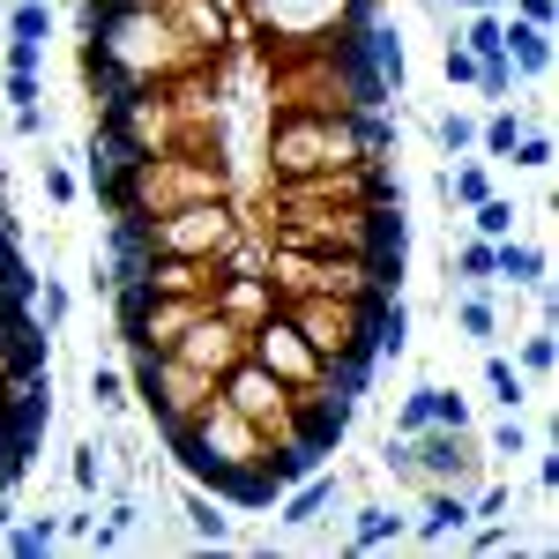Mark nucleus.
I'll return each mask as SVG.
<instances>
[{
    "mask_svg": "<svg viewBox=\"0 0 559 559\" xmlns=\"http://www.w3.org/2000/svg\"><path fill=\"white\" fill-rule=\"evenodd\" d=\"M165 448H173L179 477L202 485V492H216L224 508H269V500H276V477H269V432H261L254 418H239L224 395H216L187 432H173Z\"/></svg>",
    "mask_w": 559,
    "mask_h": 559,
    "instance_id": "1",
    "label": "nucleus"
},
{
    "mask_svg": "<svg viewBox=\"0 0 559 559\" xmlns=\"http://www.w3.org/2000/svg\"><path fill=\"white\" fill-rule=\"evenodd\" d=\"M381 157H395L388 112H269L261 179H306L336 165H381Z\"/></svg>",
    "mask_w": 559,
    "mask_h": 559,
    "instance_id": "2",
    "label": "nucleus"
},
{
    "mask_svg": "<svg viewBox=\"0 0 559 559\" xmlns=\"http://www.w3.org/2000/svg\"><path fill=\"white\" fill-rule=\"evenodd\" d=\"M373 15H381V0H239V38L261 60H284V52L358 45Z\"/></svg>",
    "mask_w": 559,
    "mask_h": 559,
    "instance_id": "3",
    "label": "nucleus"
},
{
    "mask_svg": "<svg viewBox=\"0 0 559 559\" xmlns=\"http://www.w3.org/2000/svg\"><path fill=\"white\" fill-rule=\"evenodd\" d=\"M128 388L142 395V411H150L157 440L187 432V426H194V418L216 403V373L187 366L179 350H128Z\"/></svg>",
    "mask_w": 559,
    "mask_h": 559,
    "instance_id": "4",
    "label": "nucleus"
},
{
    "mask_svg": "<svg viewBox=\"0 0 559 559\" xmlns=\"http://www.w3.org/2000/svg\"><path fill=\"white\" fill-rule=\"evenodd\" d=\"M388 471L395 485H411V492H426V485H463L471 492L477 477H485V440L477 426H426V432H388Z\"/></svg>",
    "mask_w": 559,
    "mask_h": 559,
    "instance_id": "5",
    "label": "nucleus"
},
{
    "mask_svg": "<svg viewBox=\"0 0 559 559\" xmlns=\"http://www.w3.org/2000/svg\"><path fill=\"white\" fill-rule=\"evenodd\" d=\"M239 231H247V216L231 210V202H187V210H165V216H150V224H134L142 254H194V261H224Z\"/></svg>",
    "mask_w": 559,
    "mask_h": 559,
    "instance_id": "6",
    "label": "nucleus"
},
{
    "mask_svg": "<svg viewBox=\"0 0 559 559\" xmlns=\"http://www.w3.org/2000/svg\"><path fill=\"white\" fill-rule=\"evenodd\" d=\"M216 395H224L239 418H254V426L269 432V448H276V440H292V388L276 381L261 358H239V366L216 381Z\"/></svg>",
    "mask_w": 559,
    "mask_h": 559,
    "instance_id": "7",
    "label": "nucleus"
},
{
    "mask_svg": "<svg viewBox=\"0 0 559 559\" xmlns=\"http://www.w3.org/2000/svg\"><path fill=\"white\" fill-rule=\"evenodd\" d=\"M247 358H261L269 373L284 388H313V381H329V366H321V350L306 344L299 329L284 321V313H269V321H254V336H247ZM336 388V381H329Z\"/></svg>",
    "mask_w": 559,
    "mask_h": 559,
    "instance_id": "8",
    "label": "nucleus"
},
{
    "mask_svg": "<svg viewBox=\"0 0 559 559\" xmlns=\"http://www.w3.org/2000/svg\"><path fill=\"white\" fill-rule=\"evenodd\" d=\"M247 336H254V329H239V321H224L216 306H202V313L187 321V336H179L173 350L187 358V366H202V373H216V381H224V373H231V366L247 358Z\"/></svg>",
    "mask_w": 559,
    "mask_h": 559,
    "instance_id": "9",
    "label": "nucleus"
},
{
    "mask_svg": "<svg viewBox=\"0 0 559 559\" xmlns=\"http://www.w3.org/2000/svg\"><path fill=\"white\" fill-rule=\"evenodd\" d=\"M336 500H344V477L321 463V471H306L299 485H284V492H276L269 508H276V522H284V530H306V522H321V515H329Z\"/></svg>",
    "mask_w": 559,
    "mask_h": 559,
    "instance_id": "10",
    "label": "nucleus"
},
{
    "mask_svg": "<svg viewBox=\"0 0 559 559\" xmlns=\"http://www.w3.org/2000/svg\"><path fill=\"white\" fill-rule=\"evenodd\" d=\"M210 306L224 313V321L254 329V321L276 313V292H269V276H261V269H224V276H216V292H210Z\"/></svg>",
    "mask_w": 559,
    "mask_h": 559,
    "instance_id": "11",
    "label": "nucleus"
},
{
    "mask_svg": "<svg viewBox=\"0 0 559 559\" xmlns=\"http://www.w3.org/2000/svg\"><path fill=\"white\" fill-rule=\"evenodd\" d=\"M418 500H426V515L411 522V537H418V545H448V537H463V530H471V492H463V485H426Z\"/></svg>",
    "mask_w": 559,
    "mask_h": 559,
    "instance_id": "12",
    "label": "nucleus"
},
{
    "mask_svg": "<svg viewBox=\"0 0 559 559\" xmlns=\"http://www.w3.org/2000/svg\"><path fill=\"white\" fill-rule=\"evenodd\" d=\"M492 284H515V292H537V284H552V261L545 247H530V239H492Z\"/></svg>",
    "mask_w": 559,
    "mask_h": 559,
    "instance_id": "13",
    "label": "nucleus"
},
{
    "mask_svg": "<svg viewBox=\"0 0 559 559\" xmlns=\"http://www.w3.org/2000/svg\"><path fill=\"white\" fill-rule=\"evenodd\" d=\"M500 52H508V68L530 75V83H545L552 75V31H537V23H500Z\"/></svg>",
    "mask_w": 559,
    "mask_h": 559,
    "instance_id": "14",
    "label": "nucleus"
},
{
    "mask_svg": "<svg viewBox=\"0 0 559 559\" xmlns=\"http://www.w3.org/2000/svg\"><path fill=\"white\" fill-rule=\"evenodd\" d=\"M358 52H366V60H373V75H381V83L395 90V97H403V83H411V60H403V38L388 31L381 15H373V23L358 31Z\"/></svg>",
    "mask_w": 559,
    "mask_h": 559,
    "instance_id": "15",
    "label": "nucleus"
},
{
    "mask_svg": "<svg viewBox=\"0 0 559 559\" xmlns=\"http://www.w3.org/2000/svg\"><path fill=\"white\" fill-rule=\"evenodd\" d=\"M440 194H448L455 210H477V202H485V194H500V187H492V165H485V157H463V165H448V173H440Z\"/></svg>",
    "mask_w": 559,
    "mask_h": 559,
    "instance_id": "16",
    "label": "nucleus"
},
{
    "mask_svg": "<svg viewBox=\"0 0 559 559\" xmlns=\"http://www.w3.org/2000/svg\"><path fill=\"white\" fill-rule=\"evenodd\" d=\"M388 537H411V522L395 515V508H381V500H366L358 522H350V552H373V545H388Z\"/></svg>",
    "mask_w": 559,
    "mask_h": 559,
    "instance_id": "17",
    "label": "nucleus"
},
{
    "mask_svg": "<svg viewBox=\"0 0 559 559\" xmlns=\"http://www.w3.org/2000/svg\"><path fill=\"white\" fill-rule=\"evenodd\" d=\"M187 522H194V537H202V545H224V537H231V515H224V500H216V492H202V485L187 492Z\"/></svg>",
    "mask_w": 559,
    "mask_h": 559,
    "instance_id": "18",
    "label": "nucleus"
},
{
    "mask_svg": "<svg viewBox=\"0 0 559 559\" xmlns=\"http://www.w3.org/2000/svg\"><path fill=\"white\" fill-rule=\"evenodd\" d=\"M90 403H97V418H120V411L134 403L128 373H120V366H90Z\"/></svg>",
    "mask_w": 559,
    "mask_h": 559,
    "instance_id": "19",
    "label": "nucleus"
},
{
    "mask_svg": "<svg viewBox=\"0 0 559 559\" xmlns=\"http://www.w3.org/2000/svg\"><path fill=\"white\" fill-rule=\"evenodd\" d=\"M455 329L477 336V344H492V336H500V306L485 299V292H463V299H455Z\"/></svg>",
    "mask_w": 559,
    "mask_h": 559,
    "instance_id": "20",
    "label": "nucleus"
},
{
    "mask_svg": "<svg viewBox=\"0 0 559 559\" xmlns=\"http://www.w3.org/2000/svg\"><path fill=\"white\" fill-rule=\"evenodd\" d=\"M485 395H492L500 411H522V395H530V388H522V366H515V358H500V350L485 358Z\"/></svg>",
    "mask_w": 559,
    "mask_h": 559,
    "instance_id": "21",
    "label": "nucleus"
},
{
    "mask_svg": "<svg viewBox=\"0 0 559 559\" xmlns=\"http://www.w3.org/2000/svg\"><path fill=\"white\" fill-rule=\"evenodd\" d=\"M68 477H75V492H83V500H97V492L112 485V463H105V448H97V440H83V448H75V463H68Z\"/></svg>",
    "mask_w": 559,
    "mask_h": 559,
    "instance_id": "22",
    "label": "nucleus"
},
{
    "mask_svg": "<svg viewBox=\"0 0 559 559\" xmlns=\"http://www.w3.org/2000/svg\"><path fill=\"white\" fill-rule=\"evenodd\" d=\"M52 545H60V522H52V515H31V522L8 530V552H15V559H38V552H52Z\"/></svg>",
    "mask_w": 559,
    "mask_h": 559,
    "instance_id": "23",
    "label": "nucleus"
},
{
    "mask_svg": "<svg viewBox=\"0 0 559 559\" xmlns=\"http://www.w3.org/2000/svg\"><path fill=\"white\" fill-rule=\"evenodd\" d=\"M31 313H38V329H68V313H75L68 284H60V276H38V299H31Z\"/></svg>",
    "mask_w": 559,
    "mask_h": 559,
    "instance_id": "24",
    "label": "nucleus"
},
{
    "mask_svg": "<svg viewBox=\"0 0 559 559\" xmlns=\"http://www.w3.org/2000/svg\"><path fill=\"white\" fill-rule=\"evenodd\" d=\"M38 187H45V202H52V210H75V194H83V179L68 173L60 157H38Z\"/></svg>",
    "mask_w": 559,
    "mask_h": 559,
    "instance_id": "25",
    "label": "nucleus"
},
{
    "mask_svg": "<svg viewBox=\"0 0 559 559\" xmlns=\"http://www.w3.org/2000/svg\"><path fill=\"white\" fill-rule=\"evenodd\" d=\"M471 231L477 239H508V231H515V202H508V194H485L471 210Z\"/></svg>",
    "mask_w": 559,
    "mask_h": 559,
    "instance_id": "26",
    "label": "nucleus"
},
{
    "mask_svg": "<svg viewBox=\"0 0 559 559\" xmlns=\"http://www.w3.org/2000/svg\"><path fill=\"white\" fill-rule=\"evenodd\" d=\"M8 38H52V8H45V0H15V8H8Z\"/></svg>",
    "mask_w": 559,
    "mask_h": 559,
    "instance_id": "27",
    "label": "nucleus"
},
{
    "mask_svg": "<svg viewBox=\"0 0 559 559\" xmlns=\"http://www.w3.org/2000/svg\"><path fill=\"white\" fill-rule=\"evenodd\" d=\"M432 134H440V150H448V157H471V150H477V120H471V112H440Z\"/></svg>",
    "mask_w": 559,
    "mask_h": 559,
    "instance_id": "28",
    "label": "nucleus"
},
{
    "mask_svg": "<svg viewBox=\"0 0 559 559\" xmlns=\"http://www.w3.org/2000/svg\"><path fill=\"white\" fill-rule=\"evenodd\" d=\"M455 276H463V284H492V239H463V247H455Z\"/></svg>",
    "mask_w": 559,
    "mask_h": 559,
    "instance_id": "29",
    "label": "nucleus"
},
{
    "mask_svg": "<svg viewBox=\"0 0 559 559\" xmlns=\"http://www.w3.org/2000/svg\"><path fill=\"white\" fill-rule=\"evenodd\" d=\"M508 165H515V173H552V134L545 128H530L515 142V150H508Z\"/></svg>",
    "mask_w": 559,
    "mask_h": 559,
    "instance_id": "30",
    "label": "nucleus"
},
{
    "mask_svg": "<svg viewBox=\"0 0 559 559\" xmlns=\"http://www.w3.org/2000/svg\"><path fill=\"white\" fill-rule=\"evenodd\" d=\"M426 426H432V388H411V395L395 403V426H388V432L411 440V432H426Z\"/></svg>",
    "mask_w": 559,
    "mask_h": 559,
    "instance_id": "31",
    "label": "nucleus"
},
{
    "mask_svg": "<svg viewBox=\"0 0 559 559\" xmlns=\"http://www.w3.org/2000/svg\"><path fill=\"white\" fill-rule=\"evenodd\" d=\"M552 366H559V344H552V321H545L537 336H522V373H537V381H545Z\"/></svg>",
    "mask_w": 559,
    "mask_h": 559,
    "instance_id": "32",
    "label": "nucleus"
},
{
    "mask_svg": "<svg viewBox=\"0 0 559 559\" xmlns=\"http://www.w3.org/2000/svg\"><path fill=\"white\" fill-rule=\"evenodd\" d=\"M485 455H530V432H522V411H500V426L485 440Z\"/></svg>",
    "mask_w": 559,
    "mask_h": 559,
    "instance_id": "33",
    "label": "nucleus"
},
{
    "mask_svg": "<svg viewBox=\"0 0 559 559\" xmlns=\"http://www.w3.org/2000/svg\"><path fill=\"white\" fill-rule=\"evenodd\" d=\"M432 426H471V403L455 388H432Z\"/></svg>",
    "mask_w": 559,
    "mask_h": 559,
    "instance_id": "34",
    "label": "nucleus"
},
{
    "mask_svg": "<svg viewBox=\"0 0 559 559\" xmlns=\"http://www.w3.org/2000/svg\"><path fill=\"white\" fill-rule=\"evenodd\" d=\"M38 68H45L38 38H8V75H38Z\"/></svg>",
    "mask_w": 559,
    "mask_h": 559,
    "instance_id": "35",
    "label": "nucleus"
},
{
    "mask_svg": "<svg viewBox=\"0 0 559 559\" xmlns=\"http://www.w3.org/2000/svg\"><path fill=\"white\" fill-rule=\"evenodd\" d=\"M440 68H448V83H455V90H471V83H477V60H471V52H463L455 38H448V52H440Z\"/></svg>",
    "mask_w": 559,
    "mask_h": 559,
    "instance_id": "36",
    "label": "nucleus"
},
{
    "mask_svg": "<svg viewBox=\"0 0 559 559\" xmlns=\"http://www.w3.org/2000/svg\"><path fill=\"white\" fill-rule=\"evenodd\" d=\"M45 128H52V120H45L38 97H31V105H15V134H23V142H45Z\"/></svg>",
    "mask_w": 559,
    "mask_h": 559,
    "instance_id": "37",
    "label": "nucleus"
},
{
    "mask_svg": "<svg viewBox=\"0 0 559 559\" xmlns=\"http://www.w3.org/2000/svg\"><path fill=\"white\" fill-rule=\"evenodd\" d=\"M463 537H471V552H500V545H515L508 522H485V530H463Z\"/></svg>",
    "mask_w": 559,
    "mask_h": 559,
    "instance_id": "38",
    "label": "nucleus"
},
{
    "mask_svg": "<svg viewBox=\"0 0 559 559\" xmlns=\"http://www.w3.org/2000/svg\"><path fill=\"white\" fill-rule=\"evenodd\" d=\"M515 23H537V31H552V23H559V0H515Z\"/></svg>",
    "mask_w": 559,
    "mask_h": 559,
    "instance_id": "39",
    "label": "nucleus"
},
{
    "mask_svg": "<svg viewBox=\"0 0 559 559\" xmlns=\"http://www.w3.org/2000/svg\"><path fill=\"white\" fill-rule=\"evenodd\" d=\"M38 97V75H8V105H31Z\"/></svg>",
    "mask_w": 559,
    "mask_h": 559,
    "instance_id": "40",
    "label": "nucleus"
},
{
    "mask_svg": "<svg viewBox=\"0 0 559 559\" xmlns=\"http://www.w3.org/2000/svg\"><path fill=\"white\" fill-rule=\"evenodd\" d=\"M455 8H508V0H455Z\"/></svg>",
    "mask_w": 559,
    "mask_h": 559,
    "instance_id": "41",
    "label": "nucleus"
},
{
    "mask_svg": "<svg viewBox=\"0 0 559 559\" xmlns=\"http://www.w3.org/2000/svg\"><path fill=\"white\" fill-rule=\"evenodd\" d=\"M0 8H8V0H0Z\"/></svg>",
    "mask_w": 559,
    "mask_h": 559,
    "instance_id": "42",
    "label": "nucleus"
},
{
    "mask_svg": "<svg viewBox=\"0 0 559 559\" xmlns=\"http://www.w3.org/2000/svg\"><path fill=\"white\" fill-rule=\"evenodd\" d=\"M8 8H15V0H8Z\"/></svg>",
    "mask_w": 559,
    "mask_h": 559,
    "instance_id": "43",
    "label": "nucleus"
}]
</instances>
